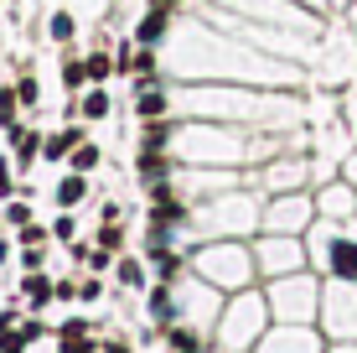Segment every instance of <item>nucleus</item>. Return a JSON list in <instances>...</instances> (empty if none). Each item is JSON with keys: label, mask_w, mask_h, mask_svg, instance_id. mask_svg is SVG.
I'll use <instances>...</instances> for the list:
<instances>
[{"label": "nucleus", "mask_w": 357, "mask_h": 353, "mask_svg": "<svg viewBox=\"0 0 357 353\" xmlns=\"http://www.w3.org/2000/svg\"><path fill=\"white\" fill-rule=\"evenodd\" d=\"M331 271H337V275H347V281H357V245L337 239V245H331Z\"/></svg>", "instance_id": "1"}, {"label": "nucleus", "mask_w": 357, "mask_h": 353, "mask_svg": "<svg viewBox=\"0 0 357 353\" xmlns=\"http://www.w3.org/2000/svg\"><path fill=\"white\" fill-rule=\"evenodd\" d=\"M10 145H16V161L26 166V161H31L36 151H42L47 141H36V130H21V125H10Z\"/></svg>", "instance_id": "2"}, {"label": "nucleus", "mask_w": 357, "mask_h": 353, "mask_svg": "<svg viewBox=\"0 0 357 353\" xmlns=\"http://www.w3.org/2000/svg\"><path fill=\"white\" fill-rule=\"evenodd\" d=\"M78 130H63V136H47V145H42V156H52V161H63V156H73L78 151Z\"/></svg>", "instance_id": "3"}, {"label": "nucleus", "mask_w": 357, "mask_h": 353, "mask_svg": "<svg viewBox=\"0 0 357 353\" xmlns=\"http://www.w3.org/2000/svg\"><path fill=\"white\" fill-rule=\"evenodd\" d=\"M135 109H140V120H161V109H166V99L155 89H145L140 83V99H135Z\"/></svg>", "instance_id": "4"}, {"label": "nucleus", "mask_w": 357, "mask_h": 353, "mask_svg": "<svg viewBox=\"0 0 357 353\" xmlns=\"http://www.w3.org/2000/svg\"><path fill=\"white\" fill-rule=\"evenodd\" d=\"M83 192H89V187H83V177H63V182H57V208H73Z\"/></svg>", "instance_id": "5"}, {"label": "nucleus", "mask_w": 357, "mask_h": 353, "mask_svg": "<svg viewBox=\"0 0 357 353\" xmlns=\"http://www.w3.org/2000/svg\"><path fill=\"white\" fill-rule=\"evenodd\" d=\"M26 338H36V327H21V333H10V327H6V333H0V353H21V348H26Z\"/></svg>", "instance_id": "6"}, {"label": "nucleus", "mask_w": 357, "mask_h": 353, "mask_svg": "<svg viewBox=\"0 0 357 353\" xmlns=\"http://www.w3.org/2000/svg\"><path fill=\"white\" fill-rule=\"evenodd\" d=\"M89 348H93V343L83 338V322H73L68 333H63V353H89Z\"/></svg>", "instance_id": "7"}, {"label": "nucleus", "mask_w": 357, "mask_h": 353, "mask_svg": "<svg viewBox=\"0 0 357 353\" xmlns=\"http://www.w3.org/2000/svg\"><path fill=\"white\" fill-rule=\"evenodd\" d=\"M161 27H166V16H161V10H155V16H145V21H140V31H135V36H140V47H151L155 36H161Z\"/></svg>", "instance_id": "8"}, {"label": "nucleus", "mask_w": 357, "mask_h": 353, "mask_svg": "<svg viewBox=\"0 0 357 353\" xmlns=\"http://www.w3.org/2000/svg\"><path fill=\"white\" fill-rule=\"evenodd\" d=\"M83 115H89V120H104V115H109V94H104V89L89 94V99H83Z\"/></svg>", "instance_id": "9"}, {"label": "nucleus", "mask_w": 357, "mask_h": 353, "mask_svg": "<svg viewBox=\"0 0 357 353\" xmlns=\"http://www.w3.org/2000/svg\"><path fill=\"white\" fill-rule=\"evenodd\" d=\"M16 89H0V125H16Z\"/></svg>", "instance_id": "10"}, {"label": "nucleus", "mask_w": 357, "mask_h": 353, "mask_svg": "<svg viewBox=\"0 0 357 353\" xmlns=\"http://www.w3.org/2000/svg\"><path fill=\"white\" fill-rule=\"evenodd\" d=\"M83 68H89V78H109V73H114V63H109V52H93V57H89Z\"/></svg>", "instance_id": "11"}, {"label": "nucleus", "mask_w": 357, "mask_h": 353, "mask_svg": "<svg viewBox=\"0 0 357 353\" xmlns=\"http://www.w3.org/2000/svg\"><path fill=\"white\" fill-rule=\"evenodd\" d=\"M26 296L36 301V307H42V301H47V296H52V286H47V281H42V275H31V281H26Z\"/></svg>", "instance_id": "12"}, {"label": "nucleus", "mask_w": 357, "mask_h": 353, "mask_svg": "<svg viewBox=\"0 0 357 353\" xmlns=\"http://www.w3.org/2000/svg\"><path fill=\"white\" fill-rule=\"evenodd\" d=\"M93 161H98V151H93V145H78V151H73V166H78V172H89Z\"/></svg>", "instance_id": "13"}, {"label": "nucleus", "mask_w": 357, "mask_h": 353, "mask_svg": "<svg viewBox=\"0 0 357 353\" xmlns=\"http://www.w3.org/2000/svg\"><path fill=\"white\" fill-rule=\"evenodd\" d=\"M52 36H57V42H68V36H73V16L57 10V16H52Z\"/></svg>", "instance_id": "14"}, {"label": "nucleus", "mask_w": 357, "mask_h": 353, "mask_svg": "<svg viewBox=\"0 0 357 353\" xmlns=\"http://www.w3.org/2000/svg\"><path fill=\"white\" fill-rule=\"evenodd\" d=\"M171 348H176V353H197V348H202V343H197V338H192V333H171Z\"/></svg>", "instance_id": "15"}, {"label": "nucleus", "mask_w": 357, "mask_h": 353, "mask_svg": "<svg viewBox=\"0 0 357 353\" xmlns=\"http://www.w3.org/2000/svg\"><path fill=\"white\" fill-rule=\"evenodd\" d=\"M119 281H125V286H140V265L125 260V265H119Z\"/></svg>", "instance_id": "16"}, {"label": "nucleus", "mask_w": 357, "mask_h": 353, "mask_svg": "<svg viewBox=\"0 0 357 353\" xmlns=\"http://www.w3.org/2000/svg\"><path fill=\"white\" fill-rule=\"evenodd\" d=\"M98 250H119V224H109L104 234H98Z\"/></svg>", "instance_id": "17"}, {"label": "nucleus", "mask_w": 357, "mask_h": 353, "mask_svg": "<svg viewBox=\"0 0 357 353\" xmlns=\"http://www.w3.org/2000/svg\"><path fill=\"white\" fill-rule=\"evenodd\" d=\"M16 94H21V104H36V78H21Z\"/></svg>", "instance_id": "18"}, {"label": "nucleus", "mask_w": 357, "mask_h": 353, "mask_svg": "<svg viewBox=\"0 0 357 353\" xmlns=\"http://www.w3.org/2000/svg\"><path fill=\"white\" fill-rule=\"evenodd\" d=\"M6 192H10V166L0 161V198H6Z\"/></svg>", "instance_id": "19"}]
</instances>
